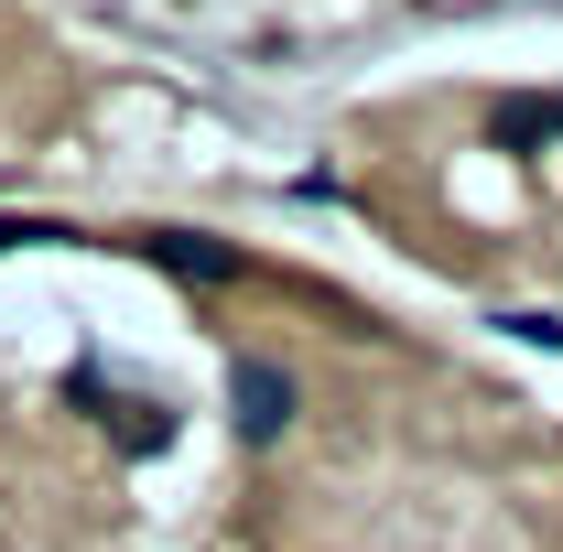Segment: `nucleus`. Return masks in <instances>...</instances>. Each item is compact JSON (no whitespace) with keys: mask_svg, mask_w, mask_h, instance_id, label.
Segmentation results:
<instances>
[{"mask_svg":"<svg viewBox=\"0 0 563 552\" xmlns=\"http://www.w3.org/2000/svg\"><path fill=\"white\" fill-rule=\"evenodd\" d=\"M282 422H292V379H282L272 357H239V433H250V444H272Z\"/></svg>","mask_w":563,"mask_h":552,"instance_id":"f257e3e1","label":"nucleus"}]
</instances>
